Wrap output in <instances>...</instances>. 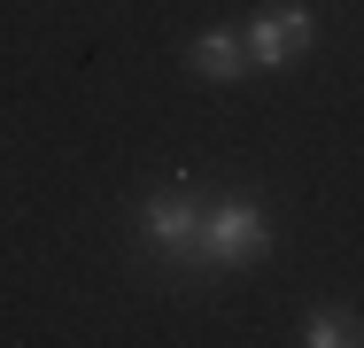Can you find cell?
<instances>
[{
    "label": "cell",
    "instance_id": "obj_1",
    "mask_svg": "<svg viewBox=\"0 0 364 348\" xmlns=\"http://www.w3.org/2000/svg\"><path fill=\"white\" fill-rule=\"evenodd\" d=\"M272 256V209L256 194H218L202 202V232H194V263L202 271H248Z\"/></svg>",
    "mask_w": 364,
    "mask_h": 348
},
{
    "label": "cell",
    "instance_id": "obj_2",
    "mask_svg": "<svg viewBox=\"0 0 364 348\" xmlns=\"http://www.w3.org/2000/svg\"><path fill=\"white\" fill-rule=\"evenodd\" d=\"M240 39H248V62L256 70H287L294 55L318 47V8H310V0H264V8L240 23Z\"/></svg>",
    "mask_w": 364,
    "mask_h": 348
},
{
    "label": "cell",
    "instance_id": "obj_3",
    "mask_svg": "<svg viewBox=\"0 0 364 348\" xmlns=\"http://www.w3.org/2000/svg\"><path fill=\"white\" fill-rule=\"evenodd\" d=\"M140 232H147V248H155L163 263H186V256H194V232H202V194H194L186 178L155 186L140 202Z\"/></svg>",
    "mask_w": 364,
    "mask_h": 348
},
{
    "label": "cell",
    "instance_id": "obj_4",
    "mask_svg": "<svg viewBox=\"0 0 364 348\" xmlns=\"http://www.w3.org/2000/svg\"><path fill=\"white\" fill-rule=\"evenodd\" d=\"M186 70L210 77V85H240V77H248V39H240V23H210V31H194Z\"/></svg>",
    "mask_w": 364,
    "mask_h": 348
},
{
    "label": "cell",
    "instance_id": "obj_5",
    "mask_svg": "<svg viewBox=\"0 0 364 348\" xmlns=\"http://www.w3.org/2000/svg\"><path fill=\"white\" fill-rule=\"evenodd\" d=\"M302 348H349L364 341V317L357 310H302V333H294Z\"/></svg>",
    "mask_w": 364,
    "mask_h": 348
}]
</instances>
